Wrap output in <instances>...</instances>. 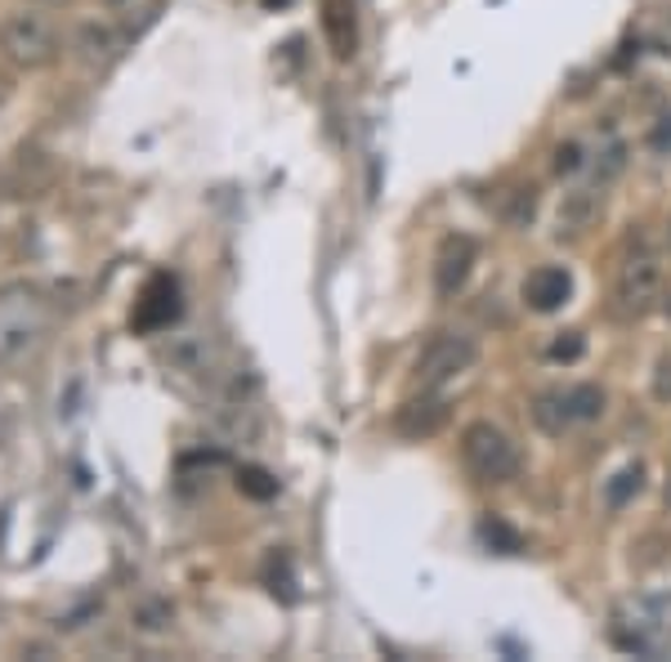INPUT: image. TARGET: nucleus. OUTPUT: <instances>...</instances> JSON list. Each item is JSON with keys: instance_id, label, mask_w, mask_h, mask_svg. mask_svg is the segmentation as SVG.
Segmentation results:
<instances>
[{"instance_id": "1", "label": "nucleus", "mask_w": 671, "mask_h": 662, "mask_svg": "<svg viewBox=\"0 0 671 662\" xmlns=\"http://www.w3.org/2000/svg\"><path fill=\"white\" fill-rule=\"evenodd\" d=\"M662 300V256L653 247V238L631 225L627 242H622V260H618V278H613V313L622 322H640L658 309Z\"/></svg>"}, {"instance_id": "18", "label": "nucleus", "mask_w": 671, "mask_h": 662, "mask_svg": "<svg viewBox=\"0 0 671 662\" xmlns=\"http://www.w3.org/2000/svg\"><path fill=\"white\" fill-rule=\"evenodd\" d=\"M582 354H587V337H582V331H559V337L550 341V350H546L550 363H578Z\"/></svg>"}, {"instance_id": "16", "label": "nucleus", "mask_w": 671, "mask_h": 662, "mask_svg": "<svg viewBox=\"0 0 671 662\" xmlns=\"http://www.w3.org/2000/svg\"><path fill=\"white\" fill-rule=\"evenodd\" d=\"M569 394V412H574V421H600L605 416V390L600 385H574V390H565Z\"/></svg>"}, {"instance_id": "23", "label": "nucleus", "mask_w": 671, "mask_h": 662, "mask_svg": "<svg viewBox=\"0 0 671 662\" xmlns=\"http://www.w3.org/2000/svg\"><path fill=\"white\" fill-rule=\"evenodd\" d=\"M81 37H85V45H90V54H107V45H112V37H107L103 28H94V23H90V28L81 32Z\"/></svg>"}, {"instance_id": "9", "label": "nucleus", "mask_w": 671, "mask_h": 662, "mask_svg": "<svg viewBox=\"0 0 671 662\" xmlns=\"http://www.w3.org/2000/svg\"><path fill=\"white\" fill-rule=\"evenodd\" d=\"M600 206H605V184L569 188L565 201H559V210H555V234H559V238H582V234L596 225Z\"/></svg>"}, {"instance_id": "22", "label": "nucleus", "mask_w": 671, "mask_h": 662, "mask_svg": "<svg viewBox=\"0 0 671 662\" xmlns=\"http://www.w3.org/2000/svg\"><path fill=\"white\" fill-rule=\"evenodd\" d=\"M653 399H658V403H671V354H662L658 368H653Z\"/></svg>"}, {"instance_id": "26", "label": "nucleus", "mask_w": 671, "mask_h": 662, "mask_svg": "<svg viewBox=\"0 0 671 662\" xmlns=\"http://www.w3.org/2000/svg\"><path fill=\"white\" fill-rule=\"evenodd\" d=\"M667 506H671V479H667Z\"/></svg>"}, {"instance_id": "11", "label": "nucleus", "mask_w": 671, "mask_h": 662, "mask_svg": "<svg viewBox=\"0 0 671 662\" xmlns=\"http://www.w3.org/2000/svg\"><path fill=\"white\" fill-rule=\"evenodd\" d=\"M175 318H179V282L166 278V273H157V278L144 287L131 322H135V331H162V327H171Z\"/></svg>"}, {"instance_id": "21", "label": "nucleus", "mask_w": 671, "mask_h": 662, "mask_svg": "<svg viewBox=\"0 0 671 662\" xmlns=\"http://www.w3.org/2000/svg\"><path fill=\"white\" fill-rule=\"evenodd\" d=\"M622 166H627V148H622V144H609V148H605V162H600V170H596V184L618 179Z\"/></svg>"}, {"instance_id": "17", "label": "nucleus", "mask_w": 671, "mask_h": 662, "mask_svg": "<svg viewBox=\"0 0 671 662\" xmlns=\"http://www.w3.org/2000/svg\"><path fill=\"white\" fill-rule=\"evenodd\" d=\"M238 493L251 497V501H273L278 497V479L269 470H260V466H242L238 470Z\"/></svg>"}, {"instance_id": "12", "label": "nucleus", "mask_w": 671, "mask_h": 662, "mask_svg": "<svg viewBox=\"0 0 671 662\" xmlns=\"http://www.w3.org/2000/svg\"><path fill=\"white\" fill-rule=\"evenodd\" d=\"M528 416H533V425H537L546 438H565V434L578 425L574 412H569V394H565V390H541V394H533Z\"/></svg>"}, {"instance_id": "24", "label": "nucleus", "mask_w": 671, "mask_h": 662, "mask_svg": "<svg viewBox=\"0 0 671 662\" xmlns=\"http://www.w3.org/2000/svg\"><path fill=\"white\" fill-rule=\"evenodd\" d=\"M265 6H291V0H265Z\"/></svg>"}, {"instance_id": "8", "label": "nucleus", "mask_w": 671, "mask_h": 662, "mask_svg": "<svg viewBox=\"0 0 671 662\" xmlns=\"http://www.w3.org/2000/svg\"><path fill=\"white\" fill-rule=\"evenodd\" d=\"M574 296V273L565 265H541L524 278V304L533 313H555V309H565Z\"/></svg>"}, {"instance_id": "19", "label": "nucleus", "mask_w": 671, "mask_h": 662, "mask_svg": "<svg viewBox=\"0 0 671 662\" xmlns=\"http://www.w3.org/2000/svg\"><path fill=\"white\" fill-rule=\"evenodd\" d=\"M582 162H587L582 144H578V139H569V144H559V148H555L550 170H555V175H578V170H582Z\"/></svg>"}, {"instance_id": "20", "label": "nucleus", "mask_w": 671, "mask_h": 662, "mask_svg": "<svg viewBox=\"0 0 671 662\" xmlns=\"http://www.w3.org/2000/svg\"><path fill=\"white\" fill-rule=\"evenodd\" d=\"M171 618H175L171 604H140V609H135V627H140V631H162Z\"/></svg>"}, {"instance_id": "2", "label": "nucleus", "mask_w": 671, "mask_h": 662, "mask_svg": "<svg viewBox=\"0 0 671 662\" xmlns=\"http://www.w3.org/2000/svg\"><path fill=\"white\" fill-rule=\"evenodd\" d=\"M462 466L475 484H488V488H502L519 475V448H515V438L493 425V421H471L462 430Z\"/></svg>"}, {"instance_id": "6", "label": "nucleus", "mask_w": 671, "mask_h": 662, "mask_svg": "<svg viewBox=\"0 0 671 662\" xmlns=\"http://www.w3.org/2000/svg\"><path fill=\"white\" fill-rule=\"evenodd\" d=\"M447 421H453V403H447L438 390H421L416 399H407V403L394 412V434L421 444V438L443 434Z\"/></svg>"}, {"instance_id": "13", "label": "nucleus", "mask_w": 671, "mask_h": 662, "mask_svg": "<svg viewBox=\"0 0 671 662\" xmlns=\"http://www.w3.org/2000/svg\"><path fill=\"white\" fill-rule=\"evenodd\" d=\"M640 488H644V466H640V462H627V466L605 484V506H609V510H622V506H631V501L640 497Z\"/></svg>"}, {"instance_id": "10", "label": "nucleus", "mask_w": 671, "mask_h": 662, "mask_svg": "<svg viewBox=\"0 0 671 662\" xmlns=\"http://www.w3.org/2000/svg\"><path fill=\"white\" fill-rule=\"evenodd\" d=\"M318 23H322V37H327L331 54L341 63H350L359 54V6L354 0H322Z\"/></svg>"}, {"instance_id": "14", "label": "nucleus", "mask_w": 671, "mask_h": 662, "mask_svg": "<svg viewBox=\"0 0 671 662\" xmlns=\"http://www.w3.org/2000/svg\"><path fill=\"white\" fill-rule=\"evenodd\" d=\"M497 215L506 219L510 229H528L533 215H537V188H533V184H515V188L506 193V201L497 206Z\"/></svg>"}, {"instance_id": "7", "label": "nucleus", "mask_w": 671, "mask_h": 662, "mask_svg": "<svg viewBox=\"0 0 671 662\" xmlns=\"http://www.w3.org/2000/svg\"><path fill=\"white\" fill-rule=\"evenodd\" d=\"M479 260V242L471 234H453L443 238L438 256H434V291L438 296H457L471 282V269Z\"/></svg>"}, {"instance_id": "25", "label": "nucleus", "mask_w": 671, "mask_h": 662, "mask_svg": "<svg viewBox=\"0 0 671 662\" xmlns=\"http://www.w3.org/2000/svg\"><path fill=\"white\" fill-rule=\"evenodd\" d=\"M667 247H671V219H667Z\"/></svg>"}, {"instance_id": "5", "label": "nucleus", "mask_w": 671, "mask_h": 662, "mask_svg": "<svg viewBox=\"0 0 671 662\" xmlns=\"http://www.w3.org/2000/svg\"><path fill=\"white\" fill-rule=\"evenodd\" d=\"M41 309L32 300H10V304H0V368H10L19 363L23 354L37 350L41 341Z\"/></svg>"}, {"instance_id": "15", "label": "nucleus", "mask_w": 671, "mask_h": 662, "mask_svg": "<svg viewBox=\"0 0 671 662\" xmlns=\"http://www.w3.org/2000/svg\"><path fill=\"white\" fill-rule=\"evenodd\" d=\"M479 537H484L493 550H502V556H519V550H524V537H519L506 519H497V515H484V519H479Z\"/></svg>"}, {"instance_id": "3", "label": "nucleus", "mask_w": 671, "mask_h": 662, "mask_svg": "<svg viewBox=\"0 0 671 662\" xmlns=\"http://www.w3.org/2000/svg\"><path fill=\"white\" fill-rule=\"evenodd\" d=\"M0 54L23 72H41L59 59V32L41 10H14L0 19Z\"/></svg>"}, {"instance_id": "4", "label": "nucleus", "mask_w": 671, "mask_h": 662, "mask_svg": "<svg viewBox=\"0 0 671 662\" xmlns=\"http://www.w3.org/2000/svg\"><path fill=\"white\" fill-rule=\"evenodd\" d=\"M479 359V341L471 331H434L425 341V350L412 363V385L416 390H443L447 381H457L462 372H471Z\"/></svg>"}]
</instances>
